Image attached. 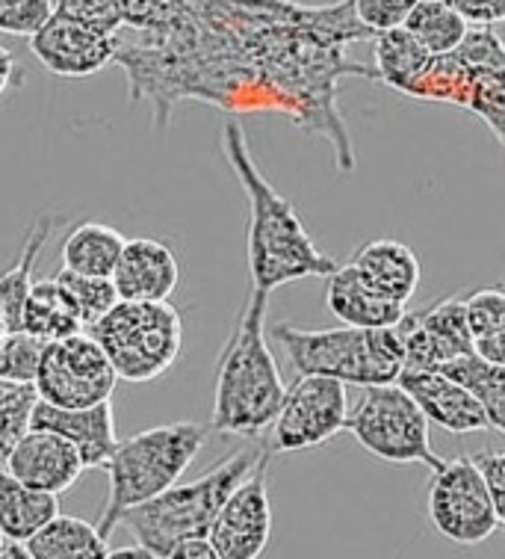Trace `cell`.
<instances>
[{
  "label": "cell",
  "instance_id": "8fae6325",
  "mask_svg": "<svg viewBox=\"0 0 505 559\" xmlns=\"http://www.w3.org/2000/svg\"><path fill=\"white\" fill-rule=\"evenodd\" d=\"M346 382L320 373H299L284 394V406L273 424L275 453H299L332 441L349 424Z\"/></svg>",
  "mask_w": 505,
  "mask_h": 559
},
{
  "label": "cell",
  "instance_id": "d6a6232c",
  "mask_svg": "<svg viewBox=\"0 0 505 559\" xmlns=\"http://www.w3.org/2000/svg\"><path fill=\"white\" fill-rule=\"evenodd\" d=\"M48 344L39 335H31L24 329L3 332L0 346V379H15V382H36L41 373V361L48 353Z\"/></svg>",
  "mask_w": 505,
  "mask_h": 559
},
{
  "label": "cell",
  "instance_id": "e575fe53",
  "mask_svg": "<svg viewBox=\"0 0 505 559\" xmlns=\"http://www.w3.org/2000/svg\"><path fill=\"white\" fill-rule=\"evenodd\" d=\"M53 12V0H0V31L31 39L33 33L51 21Z\"/></svg>",
  "mask_w": 505,
  "mask_h": 559
},
{
  "label": "cell",
  "instance_id": "9c48e42d",
  "mask_svg": "<svg viewBox=\"0 0 505 559\" xmlns=\"http://www.w3.org/2000/svg\"><path fill=\"white\" fill-rule=\"evenodd\" d=\"M425 507L437 533L455 545L491 539L500 524L491 488L476 459H446L432 477Z\"/></svg>",
  "mask_w": 505,
  "mask_h": 559
},
{
  "label": "cell",
  "instance_id": "d590c367",
  "mask_svg": "<svg viewBox=\"0 0 505 559\" xmlns=\"http://www.w3.org/2000/svg\"><path fill=\"white\" fill-rule=\"evenodd\" d=\"M57 12L112 33H119L124 27L122 0H57Z\"/></svg>",
  "mask_w": 505,
  "mask_h": 559
},
{
  "label": "cell",
  "instance_id": "1f68e13d",
  "mask_svg": "<svg viewBox=\"0 0 505 559\" xmlns=\"http://www.w3.org/2000/svg\"><path fill=\"white\" fill-rule=\"evenodd\" d=\"M57 278H60V285L74 299V306L81 311L86 329L98 323L104 314H110L112 308L119 306V299H122L119 287L112 282V275H83L69 270V266H62Z\"/></svg>",
  "mask_w": 505,
  "mask_h": 559
},
{
  "label": "cell",
  "instance_id": "ee69618b",
  "mask_svg": "<svg viewBox=\"0 0 505 559\" xmlns=\"http://www.w3.org/2000/svg\"><path fill=\"white\" fill-rule=\"evenodd\" d=\"M496 27H500V36H503V41H505V21L503 24H496Z\"/></svg>",
  "mask_w": 505,
  "mask_h": 559
},
{
  "label": "cell",
  "instance_id": "7402d4cb",
  "mask_svg": "<svg viewBox=\"0 0 505 559\" xmlns=\"http://www.w3.org/2000/svg\"><path fill=\"white\" fill-rule=\"evenodd\" d=\"M65 223L62 214H41L36 223L31 225V231L21 243L19 261L3 273L0 278V317H3V332H15L21 329V314H24V302L33 290V273H36V264H39L45 246L51 240L60 225Z\"/></svg>",
  "mask_w": 505,
  "mask_h": 559
},
{
  "label": "cell",
  "instance_id": "cb8c5ba5",
  "mask_svg": "<svg viewBox=\"0 0 505 559\" xmlns=\"http://www.w3.org/2000/svg\"><path fill=\"white\" fill-rule=\"evenodd\" d=\"M21 329L45 337V341H60V337L77 335L81 329H86V323H83L69 290L60 285V278H45V282L33 285L31 296L24 302Z\"/></svg>",
  "mask_w": 505,
  "mask_h": 559
},
{
  "label": "cell",
  "instance_id": "7a4b0ae2",
  "mask_svg": "<svg viewBox=\"0 0 505 559\" xmlns=\"http://www.w3.org/2000/svg\"><path fill=\"white\" fill-rule=\"evenodd\" d=\"M223 152L231 163V173L249 199V273L252 287L273 294L275 287L302 282V278H328L337 261L320 252V246L304 231L290 199H284L273 183L263 178L252 157L245 131L240 122H228L223 131Z\"/></svg>",
  "mask_w": 505,
  "mask_h": 559
},
{
  "label": "cell",
  "instance_id": "60d3db41",
  "mask_svg": "<svg viewBox=\"0 0 505 559\" xmlns=\"http://www.w3.org/2000/svg\"><path fill=\"white\" fill-rule=\"evenodd\" d=\"M219 559V554H216V548H213L211 536H195V539H187L181 542L178 548L172 550V557L169 559Z\"/></svg>",
  "mask_w": 505,
  "mask_h": 559
},
{
  "label": "cell",
  "instance_id": "52a82bcc",
  "mask_svg": "<svg viewBox=\"0 0 505 559\" xmlns=\"http://www.w3.org/2000/svg\"><path fill=\"white\" fill-rule=\"evenodd\" d=\"M89 335L107 349L122 382L145 385L160 379L181 356L183 323L169 299H119Z\"/></svg>",
  "mask_w": 505,
  "mask_h": 559
},
{
  "label": "cell",
  "instance_id": "d6986e66",
  "mask_svg": "<svg viewBox=\"0 0 505 559\" xmlns=\"http://www.w3.org/2000/svg\"><path fill=\"white\" fill-rule=\"evenodd\" d=\"M181 270L175 252L160 240L136 237L128 240L122 258L116 264L112 282L122 299H169L178 287Z\"/></svg>",
  "mask_w": 505,
  "mask_h": 559
},
{
  "label": "cell",
  "instance_id": "7bdbcfd3",
  "mask_svg": "<svg viewBox=\"0 0 505 559\" xmlns=\"http://www.w3.org/2000/svg\"><path fill=\"white\" fill-rule=\"evenodd\" d=\"M110 559H157V554L136 542L131 548H110Z\"/></svg>",
  "mask_w": 505,
  "mask_h": 559
},
{
  "label": "cell",
  "instance_id": "30bf717a",
  "mask_svg": "<svg viewBox=\"0 0 505 559\" xmlns=\"http://www.w3.org/2000/svg\"><path fill=\"white\" fill-rule=\"evenodd\" d=\"M119 373L107 349L92 335H69L48 344L41 373L36 379L41 400L62 408H89L107 403Z\"/></svg>",
  "mask_w": 505,
  "mask_h": 559
},
{
  "label": "cell",
  "instance_id": "b9f144b4",
  "mask_svg": "<svg viewBox=\"0 0 505 559\" xmlns=\"http://www.w3.org/2000/svg\"><path fill=\"white\" fill-rule=\"evenodd\" d=\"M0 559H33L27 542L12 539V536H0Z\"/></svg>",
  "mask_w": 505,
  "mask_h": 559
},
{
  "label": "cell",
  "instance_id": "8992f818",
  "mask_svg": "<svg viewBox=\"0 0 505 559\" xmlns=\"http://www.w3.org/2000/svg\"><path fill=\"white\" fill-rule=\"evenodd\" d=\"M207 427L178 420L163 427L145 429L140 436L122 441L107 465L110 495L98 521L101 533L110 539L112 530L122 524L128 509L160 498L166 488H172L202 453Z\"/></svg>",
  "mask_w": 505,
  "mask_h": 559
},
{
  "label": "cell",
  "instance_id": "44dd1931",
  "mask_svg": "<svg viewBox=\"0 0 505 559\" xmlns=\"http://www.w3.org/2000/svg\"><path fill=\"white\" fill-rule=\"evenodd\" d=\"M349 264L364 275L378 294L408 306L420 287L423 270L417 254L399 240H370L352 254Z\"/></svg>",
  "mask_w": 505,
  "mask_h": 559
},
{
  "label": "cell",
  "instance_id": "5bb4252c",
  "mask_svg": "<svg viewBox=\"0 0 505 559\" xmlns=\"http://www.w3.org/2000/svg\"><path fill=\"white\" fill-rule=\"evenodd\" d=\"M405 344V367L441 370L455 358L476 353V337L467 317V299L446 296L437 306L414 311L396 323Z\"/></svg>",
  "mask_w": 505,
  "mask_h": 559
},
{
  "label": "cell",
  "instance_id": "4dcf8cb0",
  "mask_svg": "<svg viewBox=\"0 0 505 559\" xmlns=\"http://www.w3.org/2000/svg\"><path fill=\"white\" fill-rule=\"evenodd\" d=\"M41 403L36 382L0 379V453L7 456L33 429V415Z\"/></svg>",
  "mask_w": 505,
  "mask_h": 559
},
{
  "label": "cell",
  "instance_id": "484cf974",
  "mask_svg": "<svg viewBox=\"0 0 505 559\" xmlns=\"http://www.w3.org/2000/svg\"><path fill=\"white\" fill-rule=\"evenodd\" d=\"M33 559H95L110 557V545L101 527L89 521L71 519V515H57L51 524L27 542Z\"/></svg>",
  "mask_w": 505,
  "mask_h": 559
},
{
  "label": "cell",
  "instance_id": "f1b7e54d",
  "mask_svg": "<svg viewBox=\"0 0 505 559\" xmlns=\"http://www.w3.org/2000/svg\"><path fill=\"white\" fill-rule=\"evenodd\" d=\"M405 27L414 33L432 53H449L465 41L473 24L446 0H417Z\"/></svg>",
  "mask_w": 505,
  "mask_h": 559
},
{
  "label": "cell",
  "instance_id": "5b68a950",
  "mask_svg": "<svg viewBox=\"0 0 505 559\" xmlns=\"http://www.w3.org/2000/svg\"><path fill=\"white\" fill-rule=\"evenodd\" d=\"M273 337L296 367V373L334 377L346 385H384L396 382L405 370V344L396 325L366 329V325H340V329H296L278 323Z\"/></svg>",
  "mask_w": 505,
  "mask_h": 559
},
{
  "label": "cell",
  "instance_id": "3957f363",
  "mask_svg": "<svg viewBox=\"0 0 505 559\" xmlns=\"http://www.w3.org/2000/svg\"><path fill=\"white\" fill-rule=\"evenodd\" d=\"M269 294L252 287L225 344L213 385L211 427L223 436L257 438L273 429L284 406L281 370L263 335Z\"/></svg>",
  "mask_w": 505,
  "mask_h": 559
},
{
  "label": "cell",
  "instance_id": "8d00e7d4",
  "mask_svg": "<svg viewBox=\"0 0 505 559\" xmlns=\"http://www.w3.org/2000/svg\"><path fill=\"white\" fill-rule=\"evenodd\" d=\"M417 7V0H354V12L366 27L378 36L382 31L405 27V21Z\"/></svg>",
  "mask_w": 505,
  "mask_h": 559
},
{
  "label": "cell",
  "instance_id": "d4e9b609",
  "mask_svg": "<svg viewBox=\"0 0 505 559\" xmlns=\"http://www.w3.org/2000/svg\"><path fill=\"white\" fill-rule=\"evenodd\" d=\"M473 92H476V69L473 66H467V62L458 57V51H449V53H435L423 72L408 83V90H405L402 95L417 98V102L449 104V107L470 110Z\"/></svg>",
  "mask_w": 505,
  "mask_h": 559
},
{
  "label": "cell",
  "instance_id": "f35d334b",
  "mask_svg": "<svg viewBox=\"0 0 505 559\" xmlns=\"http://www.w3.org/2000/svg\"><path fill=\"white\" fill-rule=\"evenodd\" d=\"M446 3H453L470 24L496 27L505 21V0H446Z\"/></svg>",
  "mask_w": 505,
  "mask_h": 559
},
{
  "label": "cell",
  "instance_id": "603a6c76",
  "mask_svg": "<svg viewBox=\"0 0 505 559\" xmlns=\"http://www.w3.org/2000/svg\"><path fill=\"white\" fill-rule=\"evenodd\" d=\"M57 515H60V495L27 486L19 477H12L10 471H3V477H0V536L31 542Z\"/></svg>",
  "mask_w": 505,
  "mask_h": 559
},
{
  "label": "cell",
  "instance_id": "2e32d148",
  "mask_svg": "<svg viewBox=\"0 0 505 559\" xmlns=\"http://www.w3.org/2000/svg\"><path fill=\"white\" fill-rule=\"evenodd\" d=\"M3 471H10L12 477H19L27 486L62 495L65 488L77 483V477L86 471V462H83L81 448L71 438L53 429L33 427L3 456Z\"/></svg>",
  "mask_w": 505,
  "mask_h": 559
},
{
  "label": "cell",
  "instance_id": "277c9868",
  "mask_svg": "<svg viewBox=\"0 0 505 559\" xmlns=\"http://www.w3.org/2000/svg\"><path fill=\"white\" fill-rule=\"evenodd\" d=\"M261 456L263 450H240L199 479L175 483L160 498L128 509L122 515V527L131 530L133 539L152 548L157 557H172L181 542L211 536L213 521L225 507V500L252 474Z\"/></svg>",
  "mask_w": 505,
  "mask_h": 559
},
{
  "label": "cell",
  "instance_id": "836d02e7",
  "mask_svg": "<svg viewBox=\"0 0 505 559\" xmlns=\"http://www.w3.org/2000/svg\"><path fill=\"white\" fill-rule=\"evenodd\" d=\"M195 0H122L124 27L133 33H163L187 15Z\"/></svg>",
  "mask_w": 505,
  "mask_h": 559
},
{
  "label": "cell",
  "instance_id": "7c38bea8",
  "mask_svg": "<svg viewBox=\"0 0 505 559\" xmlns=\"http://www.w3.org/2000/svg\"><path fill=\"white\" fill-rule=\"evenodd\" d=\"M269 456L263 450L261 462L249 477L233 488L211 527V542L219 559H254L269 545L273 533V503H269Z\"/></svg>",
  "mask_w": 505,
  "mask_h": 559
},
{
  "label": "cell",
  "instance_id": "ac0fdd59",
  "mask_svg": "<svg viewBox=\"0 0 505 559\" xmlns=\"http://www.w3.org/2000/svg\"><path fill=\"white\" fill-rule=\"evenodd\" d=\"M33 427L53 429V432L71 438L81 448L86 468H107L116 448L122 444L116 436L110 400L89 408H62L41 400L33 415Z\"/></svg>",
  "mask_w": 505,
  "mask_h": 559
},
{
  "label": "cell",
  "instance_id": "6da1fadb",
  "mask_svg": "<svg viewBox=\"0 0 505 559\" xmlns=\"http://www.w3.org/2000/svg\"><path fill=\"white\" fill-rule=\"evenodd\" d=\"M366 39L375 33L358 19L354 0H195L169 31L122 41L116 66L128 74L133 107H152L157 131L183 102L237 116L281 112L304 136H323L346 175L358 157L337 95L344 78L378 81L375 69L349 57Z\"/></svg>",
  "mask_w": 505,
  "mask_h": 559
},
{
  "label": "cell",
  "instance_id": "4316f807",
  "mask_svg": "<svg viewBox=\"0 0 505 559\" xmlns=\"http://www.w3.org/2000/svg\"><path fill=\"white\" fill-rule=\"evenodd\" d=\"M124 246L128 240L112 225L81 223L62 243V266L83 275H112Z\"/></svg>",
  "mask_w": 505,
  "mask_h": 559
},
{
  "label": "cell",
  "instance_id": "4fadbf2b",
  "mask_svg": "<svg viewBox=\"0 0 505 559\" xmlns=\"http://www.w3.org/2000/svg\"><path fill=\"white\" fill-rule=\"evenodd\" d=\"M122 48L119 33L53 12L51 21L31 36L33 57L57 78H92L116 62Z\"/></svg>",
  "mask_w": 505,
  "mask_h": 559
},
{
  "label": "cell",
  "instance_id": "f546056e",
  "mask_svg": "<svg viewBox=\"0 0 505 559\" xmlns=\"http://www.w3.org/2000/svg\"><path fill=\"white\" fill-rule=\"evenodd\" d=\"M441 370H446L449 377L461 379L467 388H473V394L485 406L491 429L505 436V367L491 365L479 353H470V356L455 358Z\"/></svg>",
  "mask_w": 505,
  "mask_h": 559
},
{
  "label": "cell",
  "instance_id": "74e56055",
  "mask_svg": "<svg viewBox=\"0 0 505 559\" xmlns=\"http://www.w3.org/2000/svg\"><path fill=\"white\" fill-rule=\"evenodd\" d=\"M473 459L476 465L482 468V474H485L496 515H500V524L505 527V450H482Z\"/></svg>",
  "mask_w": 505,
  "mask_h": 559
},
{
  "label": "cell",
  "instance_id": "ba28073f",
  "mask_svg": "<svg viewBox=\"0 0 505 559\" xmlns=\"http://www.w3.org/2000/svg\"><path fill=\"white\" fill-rule=\"evenodd\" d=\"M346 429L366 453H373L382 462H394V465L417 462L432 471L446 462L437 456L429 441V415L399 382L366 385Z\"/></svg>",
  "mask_w": 505,
  "mask_h": 559
},
{
  "label": "cell",
  "instance_id": "9a60e30c",
  "mask_svg": "<svg viewBox=\"0 0 505 559\" xmlns=\"http://www.w3.org/2000/svg\"><path fill=\"white\" fill-rule=\"evenodd\" d=\"M396 382L423 406L432 424L453 436H470V432H482L491 427L485 406L473 394V388L449 377L446 370L405 367Z\"/></svg>",
  "mask_w": 505,
  "mask_h": 559
},
{
  "label": "cell",
  "instance_id": "e0dca14e",
  "mask_svg": "<svg viewBox=\"0 0 505 559\" xmlns=\"http://www.w3.org/2000/svg\"><path fill=\"white\" fill-rule=\"evenodd\" d=\"M458 57L476 69V92L470 112L491 128L505 148V41L491 24H473L465 41L455 48Z\"/></svg>",
  "mask_w": 505,
  "mask_h": 559
},
{
  "label": "cell",
  "instance_id": "83f0119b",
  "mask_svg": "<svg viewBox=\"0 0 505 559\" xmlns=\"http://www.w3.org/2000/svg\"><path fill=\"white\" fill-rule=\"evenodd\" d=\"M373 57V69L378 74V81L384 86H390V90L405 92L408 83L423 72L435 53L429 51L408 27H394V31H382L375 36Z\"/></svg>",
  "mask_w": 505,
  "mask_h": 559
},
{
  "label": "cell",
  "instance_id": "ffe728a7",
  "mask_svg": "<svg viewBox=\"0 0 505 559\" xmlns=\"http://www.w3.org/2000/svg\"><path fill=\"white\" fill-rule=\"evenodd\" d=\"M325 282H328L325 285L328 311L344 323L384 329V325H396L405 317L402 302L378 294L352 264L337 266Z\"/></svg>",
  "mask_w": 505,
  "mask_h": 559
},
{
  "label": "cell",
  "instance_id": "ab89813d",
  "mask_svg": "<svg viewBox=\"0 0 505 559\" xmlns=\"http://www.w3.org/2000/svg\"><path fill=\"white\" fill-rule=\"evenodd\" d=\"M476 353L491 361V365L505 367V325L503 329H491V332H482L476 335Z\"/></svg>",
  "mask_w": 505,
  "mask_h": 559
}]
</instances>
